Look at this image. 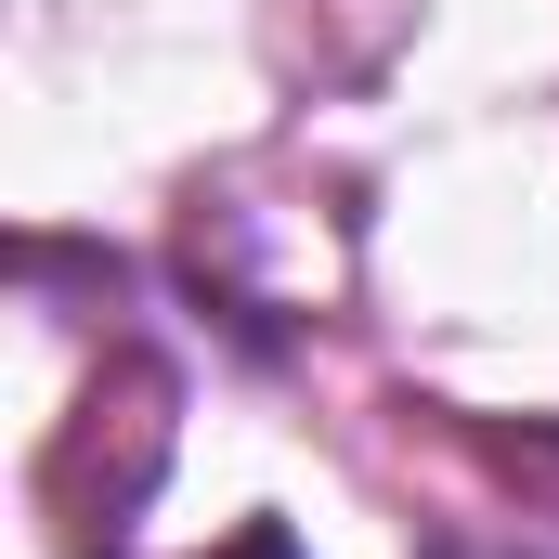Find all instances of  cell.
I'll return each instance as SVG.
<instances>
[{"label": "cell", "mask_w": 559, "mask_h": 559, "mask_svg": "<svg viewBox=\"0 0 559 559\" xmlns=\"http://www.w3.org/2000/svg\"><path fill=\"white\" fill-rule=\"evenodd\" d=\"M222 559H299V547H286V521H248V534H235Z\"/></svg>", "instance_id": "obj_1"}, {"label": "cell", "mask_w": 559, "mask_h": 559, "mask_svg": "<svg viewBox=\"0 0 559 559\" xmlns=\"http://www.w3.org/2000/svg\"><path fill=\"white\" fill-rule=\"evenodd\" d=\"M547 559H559V547H547Z\"/></svg>", "instance_id": "obj_2"}]
</instances>
